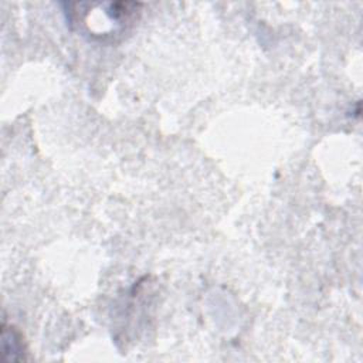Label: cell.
<instances>
[{
  "label": "cell",
  "instance_id": "cell-2",
  "mask_svg": "<svg viewBox=\"0 0 363 363\" xmlns=\"http://www.w3.org/2000/svg\"><path fill=\"white\" fill-rule=\"evenodd\" d=\"M1 345H3V356L6 360L26 359L21 335L13 326H7L6 322L1 326Z\"/></svg>",
  "mask_w": 363,
  "mask_h": 363
},
{
  "label": "cell",
  "instance_id": "cell-1",
  "mask_svg": "<svg viewBox=\"0 0 363 363\" xmlns=\"http://www.w3.org/2000/svg\"><path fill=\"white\" fill-rule=\"evenodd\" d=\"M69 23L84 35L115 41L132 28L139 16V3H71L67 4Z\"/></svg>",
  "mask_w": 363,
  "mask_h": 363
}]
</instances>
